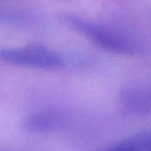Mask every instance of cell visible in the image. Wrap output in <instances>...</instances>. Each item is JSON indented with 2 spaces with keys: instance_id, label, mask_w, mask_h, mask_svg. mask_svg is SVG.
I'll return each instance as SVG.
<instances>
[{
  "instance_id": "obj_4",
  "label": "cell",
  "mask_w": 151,
  "mask_h": 151,
  "mask_svg": "<svg viewBox=\"0 0 151 151\" xmlns=\"http://www.w3.org/2000/svg\"><path fill=\"white\" fill-rule=\"evenodd\" d=\"M107 151H151V132L127 139Z\"/></svg>"
},
{
  "instance_id": "obj_2",
  "label": "cell",
  "mask_w": 151,
  "mask_h": 151,
  "mask_svg": "<svg viewBox=\"0 0 151 151\" xmlns=\"http://www.w3.org/2000/svg\"><path fill=\"white\" fill-rule=\"evenodd\" d=\"M0 59L11 65L42 70H56L64 65L56 52L40 45L0 50Z\"/></svg>"
},
{
  "instance_id": "obj_1",
  "label": "cell",
  "mask_w": 151,
  "mask_h": 151,
  "mask_svg": "<svg viewBox=\"0 0 151 151\" xmlns=\"http://www.w3.org/2000/svg\"><path fill=\"white\" fill-rule=\"evenodd\" d=\"M70 22L95 44L107 51L128 55L134 53L138 50L135 40L112 27L76 18L70 19Z\"/></svg>"
},
{
  "instance_id": "obj_3",
  "label": "cell",
  "mask_w": 151,
  "mask_h": 151,
  "mask_svg": "<svg viewBox=\"0 0 151 151\" xmlns=\"http://www.w3.org/2000/svg\"><path fill=\"white\" fill-rule=\"evenodd\" d=\"M62 124V119L59 114L44 112L33 116L26 122V127L33 132H45L53 130Z\"/></svg>"
}]
</instances>
